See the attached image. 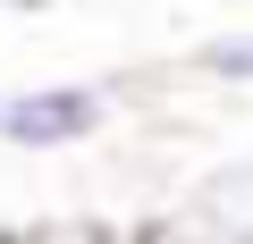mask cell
Returning <instances> with one entry per match:
<instances>
[{"mask_svg": "<svg viewBox=\"0 0 253 244\" xmlns=\"http://www.w3.org/2000/svg\"><path fill=\"white\" fill-rule=\"evenodd\" d=\"M93 127H101V93L93 84H42V93L0 101V135L17 152H59V143H84Z\"/></svg>", "mask_w": 253, "mask_h": 244, "instance_id": "1", "label": "cell"}, {"mask_svg": "<svg viewBox=\"0 0 253 244\" xmlns=\"http://www.w3.org/2000/svg\"><path fill=\"white\" fill-rule=\"evenodd\" d=\"M9 244H93V236H68V227H42V236H9Z\"/></svg>", "mask_w": 253, "mask_h": 244, "instance_id": "3", "label": "cell"}, {"mask_svg": "<svg viewBox=\"0 0 253 244\" xmlns=\"http://www.w3.org/2000/svg\"><path fill=\"white\" fill-rule=\"evenodd\" d=\"M203 68H211V76H228V84H253V34L211 42V51H203Z\"/></svg>", "mask_w": 253, "mask_h": 244, "instance_id": "2", "label": "cell"}]
</instances>
